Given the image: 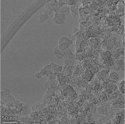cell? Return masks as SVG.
<instances>
[{
    "label": "cell",
    "mask_w": 125,
    "mask_h": 124,
    "mask_svg": "<svg viewBox=\"0 0 125 124\" xmlns=\"http://www.w3.org/2000/svg\"><path fill=\"white\" fill-rule=\"evenodd\" d=\"M65 19V15L57 12L55 15L53 21L54 23L60 24L63 23Z\"/></svg>",
    "instance_id": "cell-1"
},
{
    "label": "cell",
    "mask_w": 125,
    "mask_h": 124,
    "mask_svg": "<svg viewBox=\"0 0 125 124\" xmlns=\"http://www.w3.org/2000/svg\"><path fill=\"white\" fill-rule=\"evenodd\" d=\"M58 12L65 15L68 14L69 12V8L68 5L65 4L60 7Z\"/></svg>",
    "instance_id": "cell-2"
},
{
    "label": "cell",
    "mask_w": 125,
    "mask_h": 124,
    "mask_svg": "<svg viewBox=\"0 0 125 124\" xmlns=\"http://www.w3.org/2000/svg\"><path fill=\"white\" fill-rule=\"evenodd\" d=\"M111 78L114 80H116L118 78L119 76L118 74L116 72L111 73L110 74Z\"/></svg>",
    "instance_id": "cell-3"
}]
</instances>
